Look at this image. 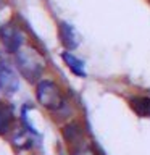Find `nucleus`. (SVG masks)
I'll use <instances>...</instances> for the list:
<instances>
[{"label": "nucleus", "instance_id": "f03ea898", "mask_svg": "<svg viewBox=\"0 0 150 155\" xmlns=\"http://www.w3.org/2000/svg\"><path fill=\"white\" fill-rule=\"evenodd\" d=\"M36 97H37V102L44 108L52 110V111L60 110L65 105V99H63L60 87L50 79L39 81L37 89H36Z\"/></svg>", "mask_w": 150, "mask_h": 155}, {"label": "nucleus", "instance_id": "f8f14e48", "mask_svg": "<svg viewBox=\"0 0 150 155\" xmlns=\"http://www.w3.org/2000/svg\"><path fill=\"white\" fill-rule=\"evenodd\" d=\"M7 68H8V66H7V63H5V61H3V58H2V57H0V71H3V70H7Z\"/></svg>", "mask_w": 150, "mask_h": 155}, {"label": "nucleus", "instance_id": "1a4fd4ad", "mask_svg": "<svg viewBox=\"0 0 150 155\" xmlns=\"http://www.w3.org/2000/svg\"><path fill=\"white\" fill-rule=\"evenodd\" d=\"M11 123H13L11 110H10L7 105L0 104V134L8 133L10 128H11Z\"/></svg>", "mask_w": 150, "mask_h": 155}, {"label": "nucleus", "instance_id": "39448f33", "mask_svg": "<svg viewBox=\"0 0 150 155\" xmlns=\"http://www.w3.org/2000/svg\"><path fill=\"white\" fill-rule=\"evenodd\" d=\"M129 105L134 110V113L140 118H148L150 116V97L135 95L129 100Z\"/></svg>", "mask_w": 150, "mask_h": 155}, {"label": "nucleus", "instance_id": "0eeeda50", "mask_svg": "<svg viewBox=\"0 0 150 155\" xmlns=\"http://www.w3.org/2000/svg\"><path fill=\"white\" fill-rule=\"evenodd\" d=\"M0 81H2V91H5V92L11 94V92L18 89V78L10 68L0 71Z\"/></svg>", "mask_w": 150, "mask_h": 155}, {"label": "nucleus", "instance_id": "423d86ee", "mask_svg": "<svg viewBox=\"0 0 150 155\" xmlns=\"http://www.w3.org/2000/svg\"><path fill=\"white\" fill-rule=\"evenodd\" d=\"M61 58H63V61L66 63V66L70 68V70L74 73L76 76H79V78H84V76H86L84 63H82L79 58H76L71 52H65V53L61 55Z\"/></svg>", "mask_w": 150, "mask_h": 155}, {"label": "nucleus", "instance_id": "f257e3e1", "mask_svg": "<svg viewBox=\"0 0 150 155\" xmlns=\"http://www.w3.org/2000/svg\"><path fill=\"white\" fill-rule=\"evenodd\" d=\"M16 63L21 74L28 81H36L37 78H41L42 70L45 66V60L36 48L24 45L16 52Z\"/></svg>", "mask_w": 150, "mask_h": 155}, {"label": "nucleus", "instance_id": "6e6552de", "mask_svg": "<svg viewBox=\"0 0 150 155\" xmlns=\"http://www.w3.org/2000/svg\"><path fill=\"white\" fill-rule=\"evenodd\" d=\"M61 133H63L65 140L68 144H71V145L76 144V142H79V140L82 139V129H81V126L77 123H70V124L63 126Z\"/></svg>", "mask_w": 150, "mask_h": 155}, {"label": "nucleus", "instance_id": "9d476101", "mask_svg": "<svg viewBox=\"0 0 150 155\" xmlns=\"http://www.w3.org/2000/svg\"><path fill=\"white\" fill-rule=\"evenodd\" d=\"M71 155H97V153L89 140L81 139L79 142L71 145Z\"/></svg>", "mask_w": 150, "mask_h": 155}, {"label": "nucleus", "instance_id": "9b49d317", "mask_svg": "<svg viewBox=\"0 0 150 155\" xmlns=\"http://www.w3.org/2000/svg\"><path fill=\"white\" fill-rule=\"evenodd\" d=\"M13 142H15V145H16L18 149H28V147H31V139H29V136L26 133H23V131H19V133L15 134Z\"/></svg>", "mask_w": 150, "mask_h": 155}, {"label": "nucleus", "instance_id": "ddd939ff", "mask_svg": "<svg viewBox=\"0 0 150 155\" xmlns=\"http://www.w3.org/2000/svg\"><path fill=\"white\" fill-rule=\"evenodd\" d=\"M0 91H2V81H0Z\"/></svg>", "mask_w": 150, "mask_h": 155}, {"label": "nucleus", "instance_id": "7ed1b4c3", "mask_svg": "<svg viewBox=\"0 0 150 155\" xmlns=\"http://www.w3.org/2000/svg\"><path fill=\"white\" fill-rule=\"evenodd\" d=\"M0 36H2V41L5 44V47L8 48L10 52H13V53H16L19 48L23 47V42H24V39H23V34L19 29L16 28H13V26H3L2 28V31H0Z\"/></svg>", "mask_w": 150, "mask_h": 155}, {"label": "nucleus", "instance_id": "20e7f679", "mask_svg": "<svg viewBox=\"0 0 150 155\" xmlns=\"http://www.w3.org/2000/svg\"><path fill=\"white\" fill-rule=\"evenodd\" d=\"M58 34H60V39L68 50H73L79 45V34L76 32V29L68 23H60L58 26Z\"/></svg>", "mask_w": 150, "mask_h": 155}]
</instances>
